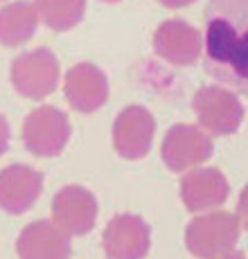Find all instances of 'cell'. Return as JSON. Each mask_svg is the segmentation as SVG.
<instances>
[{"label":"cell","mask_w":248,"mask_h":259,"mask_svg":"<svg viewBox=\"0 0 248 259\" xmlns=\"http://www.w3.org/2000/svg\"><path fill=\"white\" fill-rule=\"evenodd\" d=\"M158 3L170 7V9H181V7H187V5L196 3V0H158Z\"/></svg>","instance_id":"cell-19"},{"label":"cell","mask_w":248,"mask_h":259,"mask_svg":"<svg viewBox=\"0 0 248 259\" xmlns=\"http://www.w3.org/2000/svg\"><path fill=\"white\" fill-rule=\"evenodd\" d=\"M61 68L52 50L36 48L23 52L12 63V83L27 99H46L59 86Z\"/></svg>","instance_id":"cell-4"},{"label":"cell","mask_w":248,"mask_h":259,"mask_svg":"<svg viewBox=\"0 0 248 259\" xmlns=\"http://www.w3.org/2000/svg\"><path fill=\"white\" fill-rule=\"evenodd\" d=\"M228 178L215 167L192 169L181 181V201L190 212H203L219 207L228 201Z\"/></svg>","instance_id":"cell-14"},{"label":"cell","mask_w":248,"mask_h":259,"mask_svg":"<svg viewBox=\"0 0 248 259\" xmlns=\"http://www.w3.org/2000/svg\"><path fill=\"white\" fill-rule=\"evenodd\" d=\"M38 18L54 32H68L81 23L86 14V0H34Z\"/></svg>","instance_id":"cell-16"},{"label":"cell","mask_w":248,"mask_h":259,"mask_svg":"<svg viewBox=\"0 0 248 259\" xmlns=\"http://www.w3.org/2000/svg\"><path fill=\"white\" fill-rule=\"evenodd\" d=\"M16 252L18 259H70V235L54 221H34L18 235Z\"/></svg>","instance_id":"cell-12"},{"label":"cell","mask_w":248,"mask_h":259,"mask_svg":"<svg viewBox=\"0 0 248 259\" xmlns=\"http://www.w3.org/2000/svg\"><path fill=\"white\" fill-rule=\"evenodd\" d=\"M38 25V14L32 3L16 0L0 9V43L7 48H16L27 43L34 36Z\"/></svg>","instance_id":"cell-15"},{"label":"cell","mask_w":248,"mask_h":259,"mask_svg":"<svg viewBox=\"0 0 248 259\" xmlns=\"http://www.w3.org/2000/svg\"><path fill=\"white\" fill-rule=\"evenodd\" d=\"M70 122L57 106H38L25 117L23 144L38 158H54L66 149L70 140Z\"/></svg>","instance_id":"cell-5"},{"label":"cell","mask_w":248,"mask_h":259,"mask_svg":"<svg viewBox=\"0 0 248 259\" xmlns=\"http://www.w3.org/2000/svg\"><path fill=\"white\" fill-rule=\"evenodd\" d=\"M212 138L196 124H174L160 147L165 165L176 174L194 169L212 156Z\"/></svg>","instance_id":"cell-6"},{"label":"cell","mask_w":248,"mask_h":259,"mask_svg":"<svg viewBox=\"0 0 248 259\" xmlns=\"http://www.w3.org/2000/svg\"><path fill=\"white\" fill-rule=\"evenodd\" d=\"M9 124H7V119H5L3 115H0V156H3L5 151H7V147H9Z\"/></svg>","instance_id":"cell-18"},{"label":"cell","mask_w":248,"mask_h":259,"mask_svg":"<svg viewBox=\"0 0 248 259\" xmlns=\"http://www.w3.org/2000/svg\"><path fill=\"white\" fill-rule=\"evenodd\" d=\"M63 93L77 113H95L108 99V79L93 63H77L66 74Z\"/></svg>","instance_id":"cell-11"},{"label":"cell","mask_w":248,"mask_h":259,"mask_svg":"<svg viewBox=\"0 0 248 259\" xmlns=\"http://www.w3.org/2000/svg\"><path fill=\"white\" fill-rule=\"evenodd\" d=\"M201 36L205 72L248 97V0H210Z\"/></svg>","instance_id":"cell-1"},{"label":"cell","mask_w":248,"mask_h":259,"mask_svg":"<svg viewBox=\"0 0 248 259\" xmlns=\"http://www.w3.org/2000/svg\"><path fill=\"white\" fill-rule=\"evenodd\" d=\"M156 136V119L145 106H127L120 111L113 124V144L115 151L127 160H140L149 153Z\"/></svg>","instance_id":"cell-9"},{"label":"cell","mask_w":248,"mask_h":259,"mask_svg":"<svg viewBox=\"0 0 248 259\" xmlns=\"http://www.w3.org/2000/svg\"><path fill=\"white\" fill-rule=\"evenodd\" d=\"M192 111L198 119V126L208 136H232L244 122V106L239 97L221 86L198 88L192 99Z\"/></svg>","instance_id":"cell-3"},{"label":"cell","mask_w":248,"mask_h":259,"mask_svg":"<svg viewBox=\"0 0 248 259\" xmlns=\"http://www.w3.org/2000/svg\"><path fill=\"white\" fill-rule=\"evenodd\" d=\"M217 259H246L241 252H235V250H230V252H226V255H221V257H217Z\"/></svg>","instance_id":"cell-20"},{"label":"cell","mask_w":248,"mask_h":259,"mask_svg":"<svg viewBox=\"0 0 248 259\" xmlns=\"http://www.w3.org/2000/svg\"><path fill=\"white\" fill-rule=\"evenodd\" d=\"M239 219L230 212H210L196 217L185 228V246L196 259H217L235 250L239 241Z\"/></svg>","instance_id":"cell-2"},{"label":"cell","mask_w":248,"mask_h":259,"mask_svg":"<svg viewBox=\"0 0 248 259\" xmlns=\"http://www.w3.org/2000/svg\"><path fill=\"white\" fill-rule=\"evenodd\" d=\"M102 248L108 259H145L151 248V228L138 214H117L104 228Z\"/></svg>","instance_id":"cell-7"},{"label":"cell","mask_w":248,"mask_h":259,"mask_svg":"<svg viewBox=\"0 0 248 259\" xmlns=\"http://www.w3.org/2000/svg\"><path fill=\"white\" fill-rule=\"evenodd\" d=\"M52 221L70 237L88 235L97 221V198L79 185L59 189L52 198Z\"/></svg>","instance_id":"cell-8"},{"label":"cell","mask_w":248,"mask_h":259,"mask_svg":"<svg viewBox=\"0 0 248 259\" xmlns=\"http://www.w3.org/2000/svg\"><path fill=\"white\" fill-rule=\"evenodd\" d=\"M237 219H239V226L248 230V185L241 189L239 201H237Z\"/></svg>","instance_id":"cell-17"},{"label":"cell","mask_w":248,"mask_h":259,"mask_svg":"<svg viewBox=\"0 0 248 259\" xmlns=\"http://www.w3.org/2000/svg\"><path fill=\"white\" fill-rule=\"evenodd\" d=\"M0 3H3V0H0Z\"/></svg>","instance_id":"cell-22"},{"label":"cell","mask_w":248,"mask_h":259,"mask_svg":"<svg viewBox=\"0 0 248 259\" xmlns=\"http://www.w3.org/2000/svg\"><path fill=\"white\" fill-rule=\"evenodd\" d=\"M43 174L27 165H9L0 171V210L23 214L38 201Z\"/></svg>","instance_id":"cell-13"},{"label":"cell","mask_w":248,"mask_h":259,"mask_svg":"<svg viewBox=\"0 0 248 259\" xmlns=\"http://www.w3.org/2000/svg\"><path fill=\"white\" fill-rule=\"evenodd\" d=\"M153 50L172 66H192L203 54V36L181 18L165 21L153 34Z\"/></svg>","instance_id":"cell-10"},{"label":"cell","mask_w":248,"mask_h":259,"mask_svg":"<svg viewBox=\"0 0 248 259\" xmlns=\"http://www.w3.org/2000/svg\"><path fill=\"white\" fill-rule=\"evenodd\" d=\"M102 3H120V0H102Z\"/></svg>","instance_id":"cell-21"}]
</instances>
